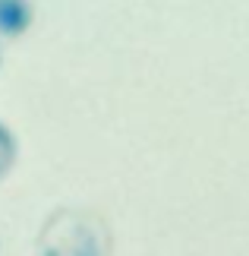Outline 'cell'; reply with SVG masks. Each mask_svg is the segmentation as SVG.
<instances>
[{
  "label": "cell",
  "instance_id": "cell-1",
  "mask_svg": "<svg viewBox=\"0 0 249 256\" xmlns=\"http://www.w3.org/2000/svg\"><path fill=\"white\" fill-rule=\"evenodd\" d=\"M35 19L32 0H0V38H19Z\"/></svg>",
  "mask_w": 249,
  "mask_h": 256
},
{
  "label": "cell",
  "instance_id": "cell-2",
  "mask_svg": "<svg viewBox=\"0 0 249 256\" xmlns=\"http://www.w3.org/2000/svg\"><path fill=\"white\" fill-rule=\"evenodd\" d=\"M13 162H16V136L3 120H0V177L13 168Z\"/></svg>",
  "mask_w": 249,
  "mask_h": 256
}]
</instances>
